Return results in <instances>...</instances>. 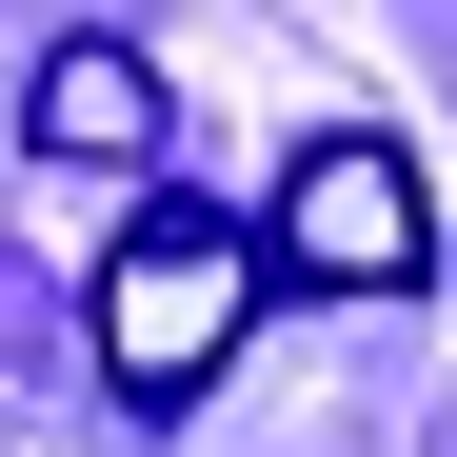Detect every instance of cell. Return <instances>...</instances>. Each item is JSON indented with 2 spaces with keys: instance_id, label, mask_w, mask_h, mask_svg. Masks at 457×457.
Wrapping results in <instances>:
<instances>
[{
  "instance_id": "obj_3",
  "label": "cell",
  "mask_w": 457,
  "mask_h": 457,
  "mask_svg": "<svg viewBox=\"0 0 457 457\" xmlns=\"http://www.w3.org/2000/svg\"><path fill=\"white\" fill-rule=\"evenodd\" d=\"M21 139H40V160H139V139H160V60H139V40H60L21 80Z\"/></svg>"
},
{
  "instance_id": "obj_2",
  "label": "cell",
  "mask_w": 457,
  "mask_h": 457,
  "mask_svg": "<svg viewBox=\"0 0 457 457\" xmlns=\"http://www.w3.org/2000/svg\"><path fill=\"white\" fill-rule=\"evenodd\" d=\"M259 239H278V278L298 298H418L437 278V199H418V160H398V139H298V160H278V219H259Z\"/></svg>"
},
{
  "instance_id": "obj_1",
  "label": "cell",
  "mask_w": 457,
  "mask_h": 457,
  "mask_svg": "<svg viewBox=\"0 0 457 457\" xmlns=\"http://www.w3.org/2000/svg\"><path fill=\"white\" fill-rule=\"evenodd\" d=\"M259 298H278V239H239V219H199V199H139L100 239L80 338H100V378L139 418H179V398H219V358L259 338Z\"/></svg>"
}]
</instances>
